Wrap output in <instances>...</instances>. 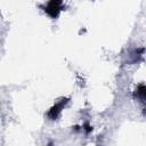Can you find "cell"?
Masks as SVG:
<instances>
[{"label": "cell", "mask_w": 146, "mask_h": 146, "mask_svg": "<svg viewBox=\"0 0 146 146\" xmlns=\"http://www.w3.org/2000/svg\"><path fill=\"white\" fill-rule=\"evenodd\" d=\"M62 5H63V0H50L47 5V7L44 8V11L52 18H56L60 10H62Z\"/></svg>", "instance_id": "1"}, {"label": "cell", "mask_w": 146, "mask_h": 146, "mask_svg": "<svg viewBox=\"0 0 146 146\" xmlns=\"http://www.w3.org/2000/svg\"><path fill=\"white\" fill-rule=\"evenodd\" d=\"M136 91H137L136 94H137V96H138L139 98H141V99L145 98V86H144V84H139Z\"/></svg>", "instance_id": "3"}, {"label": "cell", "mask_w": 146, "mask_h": 146, "mask_svg": "<svg viewBox=\"0 0 146 146\" xmlns=\"http://www.w3.org/2000/svg\"><path fill=\"white\" fill-rule=\"evenodd\" d=\"M68 102V99L67 98H64V99H60V102H58V103H56L51 108H50V111H49V113H48V116L51 119V120H55L58 115H59V113L62 112V108L65 106V104Z\"/></svg>", "instance_id": "2"}]
</instances>
